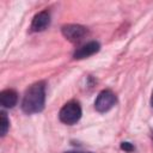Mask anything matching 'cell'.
<instances>
[{
  "mask_svg": "<svg viewBox=\"0 0 153 153\" xmlns=\"http://www.w3.org/2000/svg\"><path fill=\"white\" fill-rule=\"evenodd\" d=\"M44 104L45 84L44 81H37L26 88L22 102V110L27 115L37 114L44 109Z\"/></svg>",
  "mask_w": 153,
  "mask_h": 153,
  "instance_id": "cell-1",
  "label": "cell"
},
{
  "mask_svg": "<svg viewBox=\"0 0 153 153\" xmlns=\"http://www.w3.org/2000/svg\"><path fill=\"white\" fill-rule=\"evenodd\" d=\"M81 114L82 112H81L80 104L75 100H71L61 108L59 112V118L62 123L72 126V124H75L81 118Z\"/></svg>",
  "mask_w": 153,
  "mask_h": 153,
  "instance_id": "cell-2",
  "label": "cell"
},
{
  "mask_svg": "<svg viewBox=\"0 0 153 153\" xmlns=\"http://www.w3.org/2000/svg\"><path fill=\"white\" fill-rule=\"evenodd\" d=\"M116 94L111 90H103L98 93L94 100V109L98 112H106L116 104Z\"/></svg>",
  "mask_w": 153,
  "mask_h": 153,
  "instance_id": "cell-3",
  "label": "cell"
},
{
  "mask_svg": "<svg viewBox=\"0 0 153 153\" xmlns=\"http://www.w3.org/2000/svg\"><path fill=\"white\" fill-rule=\"evenodd\" d=\"M61 31H62V35L68 41L74 42V43L81 41L85 37L86 32H87L86 27L82 26V25H79V24H67V25H63Z\"/></svg>",
  "mask_w": 153,
  "mask_h": 153,
  "instance_id": "cell-4",
  "label": "cell"
},
{
  "mask_svg": "<svg viewBox=\"0 0 153 153\" xmlns=\"http://www.w3.org/2000/svg\"><path fill=\"white\" fill-rule=\"evenodd\" d=\"M50 24V14L48 11H41L37 14H35L30 30L32 32H39L45 30Z\"/></svg>",
  "mask_w": 153,
  "mask_h": 153,
  "instance_id": "cell-5",
  "label": "cell"
},
{
  "mask_svg": "<svg viewBox=\"0 0 153 153\" xmlns=\"http://www.w3.org/2000/svg\"><path fill=\"white\" fill-rule=\"evenodd\" d=\"M100 49V45L98 42L96 41H92V42H88L86 44H84L82 47L78 48L74 54H73V57L74 59H85V57H88L96 53H98Z\"/></svg>",
  "mask_w": 153,
  "mask_h": 153,
  "instance_id": "cell-6",
  "label": "cell"
},
{
  "mask_svg": "<svg viewBox=\"0 0 153 153\" xmlns=\"http://www.w3.org/2000/svg\"><path fill=\"white\" fill-rule=\"evenodd\" d=\"M17 102H18V93L14 90L7 88L0 92V104L4 108L12 109L14 108V105H17Z\"/></svg>",
  "mask_w": 153,
  "mask_h": 153,
  "instance_id": "cell-7",
  "label": "cell"
},
{
  "mask_svg": "<svg viewBox=\"0 0 153 153\" xmlns=\"http://www.w3.org/2000/svg\"><path fill=\"white\" fill-rule=\"evenodd\" d=\"M10 129V120L7 118V115L5 111L0 112V135L5 136Z\"/></svg>",
  "mask_w": 153,
  "mask_h": 153,
  "instance_id": "cell-8",
  "label": "cell"
},
{
  "mask_svg": "<svg viewBox=\"0 0 153 153\" xmlns=\"http://www.w3.org/2000/svg\"><path fill=\"white\" fill-rule=\"evenodd\" d=\"M121 149L124 151V152H133L134 151V146L130 142L123 141V142H121Z\"/></svg>",
  "mask_w": 153,
  "mask_h": 153,
  "instance_id": "cell-9",
  "label": "cell"
},
{
  "mask_svg": "<svg viewBox=\"0 0 153 153\" xmlns=\"http://www.w3.org/2000/svg\"><path fill=\"white\" fill-rule=\"evenodd\" d=\"M65 153H92V152H81V151H68Z\"/></svg>",
  "mask_w": 153,
  "mask_h": 153,
  "instance_id": "cell-10",
  "label": "cell"
},
{
  "mask_svg": "<svg viewBox=\"0 0 153 153\" xmlns=\"http://www.w3.org/2000/svg\"><path fill=\"white\" fill-rule=\"evenodd\" d=\"M151 105L153 108V92H152V96H151Z\"/></svg>",
  "mask_w": 153,
  "mask_h": 153,
  "instance_id": "cell-11",
  "label": "cell"
},
{
  "mask_svg": "<svg viewBox=\"0 0 153 153\" xmlns=\"http://www.w3.org/2000/svg\"><path fill=\"white\" fill-rule=\"evenodd\" d=\"M152 136H153V131H152Z\"/></svg>",
  "mask_w": 153,
  "mask_h": 153,
  "instance_id": "cell-12",
  "label": "cell"
}]
</instances>
